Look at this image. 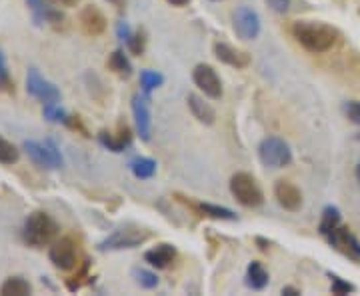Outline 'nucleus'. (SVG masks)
Wrapping results in <instances>:
<instances>
[{"mask_svg": "<svg viewBox=\"0 0 360 296\" xmlns=\"http://www.w3.org/2000/svg\"><path fill=\"white\" fill-rule=\"evenodd\" d=\"M292 37L304 51L322 54L335 49L340 42L342 34L333 25L319 22V20H298L292 25Z\"/></svg>", "mask_w": 360, "mask_h": 296, "instance_id": "obj_1", "label": "nucleus"}, {"mask_svg": "<svg viewBox=\"0 0 360 296\" xmlns=\"http://www.w3.org/2000/svg\"><path fill=\"white\" fill-rule=\"evenodd\" d=\"M56 234H58V224L44 210H34L25 220L22 238H25L26 245L32 246V248H42V246L52 245Z\"/></svg>", "mask_w": 360, "mask_h": 296, "instance_id": "obj_2", "label": "nucleus"}, {"mask_svg": "<svg viewBox=\"0 0 360 296\" xmlns=\"http://www.w3.org/2000/svg\"><path fill=\"white\" fill-rule=\"evenodd\" d=\"M231 193L238 205L257 208L264 202V193L257 179L248 172H236L231 179Z\"/></svg>", "mask_w": 360, "mask_h": 296, "instance_id": "obj_3", "label": "nucleus"}, {"mask_svg": "<svg viewBox=\"0 0 360 296\" xmlns=\"http://www.w3.org/2000/svg\"><path fill=\"white\" fill-rule=\"evenodd\" d=\"M150 238V232L136 224H127L120 226L118 231L108 234L103 243L98 245V250H124V248H136V246L144 245Z\"/></svg>", "mask_w": 360, "mask_h": 296, "instance_id": "obj_4", "label": "nucleus"}, {"mask_svg": "<svg viewBox=\"0 0 360 296\" xmlns=\"http://www.w3.org/2000/svg\"><path fill=\"white\" fill-rule=\"evenodd\" d=\"M258 158L264 167L284 168L292 162V150L283 139L269 136L258 144Z\"/></svg>", "mask_w": 360, "mask_h": 296, "instance_id": "obj_5", "label": "nucleus"}, {"mask_svg": "<svg viewBox=\"0 0 360 296\" xmlns=\"http://www.w3.org/2000/svg\"><path fill=\"white\" fill-rule=\"evenodd\" d=\"M28 158L37 165V167L56 170L63 167V155L60 150L54 146V142H39V141H26L22 144Z\"/></svg>", "mask_w": 360, "mask_h": 296, "instance_id": "obj_6", "label": "nucleus"}, {"mask_svg": "<svg viewBox=\"0 0 360 296\" xmlns=\"http://www.w3.org/2000/svg\"><path fill=\"white\" fill-rule=\"evenodd\" d=\"M26 92L37 98L42 104L58 103L60 101V91L56 84H52L51 80L40 75L37 68H28V75H26Z\"/></svg>", "mask_w": 360, "mask_h": 296, "instance_id": "obj_7", "label": "nucleus"}, {"mask_svg": "<svg viewBox=\"0 0 360 296\" xmlns=\"http://www.w3.org/2000/svg\"><path fill=\"white\" fill-rule=\"evenodd\" d=\"M49 258L51 262L60 269V271H72L78 264V248L77 243L70 236H63L56 243H52L51 250H49Z\"/></svg>", "mask_w": 360, "mask_h": 296, "instance_id": "obj_8", "label": "nucleus"}, {"mask_svg": "<svg viewBox=\"0 0 360 296\" xmlns=\"http://www.w3.org/2000/svg\"><path fill=\"white\" fill-rule=\"evenodd\" d=\"M132 115H134V124L139 130V136L142 141H150L153 134V116H150V94H136L132 98Z\"/></svg>", "mask_w": 360, "mask_h": 296, "instance_id": "obj_9", "label": "nucleus"}, {"mask_svg": "<svg viewBox=\"0 0 360 296\" xmlns=\"http://www.w3.org/2000/svg\"><path fill=\"white\" fill-rule=\"evenodd\" d=\"M236 37L243 40H255L260 34V16L248 6H240L232 16Z\"/></svg>", "mask_w": 360, "mask_h": 296, "instance_id": "obj_10", "label": "nucleus"}, {"mask_svg": "<svg viewBox=\"0 0 360 296\" xmlns=\"http://www.w3.org/2000/svg\"><path fill=\"white\" fill-rule=\"evenodd\" d=\"M194 84L205 92L208 98L219 101L222 96V82H220L219 72L210 65H196L193 70Z\"/></svg>", "mask_w": 360, "mask_h": 296, "instance_id": "obj_11", "label": "nucleus"}, {"mask_svg": "<svg viewBox=\"0 0 360 296\" xmlns=\"http://www.w3.org/2000/svg\"><path fill=\"white\" fill-rule=\"evenodd\" d=\"M326 238H328V243L335 246L336 250H340L342 255H347V257H350L352 260H360L359 238L350 232L348 226H338V229H335Z\"/></svg>", "mask_w": 360, "mask_h": 296, "instance_id": "obj_12", "label": "nucleus"}, {"mask_svg": "<svg viewBox=\"0 0 360 296\" xmlns=\"http://www.w3.org/2000/svg\"><path fill=\"white\" fill-rule=\"evenodd\" d=\"M78 22H80V28L86 37H101L106 30V16L94 4H89L80 11Z\"/></svg>", "mask_w": 360, "mask_h": 296, "instance_id": "obj_13", "label": "nucleus"}, {"mask_svg": "<svg viewBox=\"0 0 360 296\" xmlns=\"http://www.w3.org/2000/svg\"><path fill=\"white\" fill-rule=\"evenodd\" d=\"M274 198L284 210H290V212L300 210L302 206V193L295 182L290 181H278L274 184Z\"/></svg>", "mask_w": 360, "mask_h": 296, "instance_id": "obj_14", "label": "nucleus"}, {"mask_svg": "<svg viewBox=\"0 0 360 296\" xmlns=\"http://www.w3.org/2000/svg\"><path fill=\"white\" fill-rule=\"evenodd\" d=\"M98 141H101L104 148H108L112 153H122L124 148H129L130 142H132V132H130L129 124L120 122L115 134L108 132V130H101L98 132Z\"/></svg>", "mask_w": 360, "mask_h": 296, "instance_id": "obj_15", "label": "nucleus"}, {"mask_svg": "<svg viewBox=\"0 0 360 296\" xmlns=\"http://www.w3.org/2000/svg\"><path fill=\"white\" fill-rule=\"evenodd\" d=\"M214 56L219 58L220 63L232 66V68H246L250 65V54L232 46L229 42H217L214 44Z\"/></svg>", "mask_w": 360, "mask_h": 296, "instance_id": "obj_16", "label": "nucleus"}, {"mask_svg": "<svg viewBox=\"0 0 360 296\" xmlns=\"http://www.w3.org/2000/svg\"><path fill=\"white\" fill-rule=\"evenodd\" d=\"M179 200H182L186 206H191L194 212H198L200 217H208V219L214 220H236V214L226 206L210 205V202H193L191 198L186 200L184 196H179Z\"/></svg>", "mask_w": 360, "mask_h": 296, "instance_id": "obj_17", "label": "nucleus"}, {"mask_svg": "<svg viewBox=\"0 0 360 296\" xmlns=\"http://www.w3.org/2000/svg\"><path fill=\"white\" fill-rule=\"evenodd\" d=\"M174 258H176V248H174V245H168V243H160L155 248L144 252V260L155 269H168L174 262Z\"/></svg>", "mask_w": 360, "mask_h": 296, "instance_id": "obj_18", "label": "nucleus"}, {"mask_svg": "<svg viewBox=\"0 0 360 296\" xmlns=\"http://www.w3.org/2000/svg\"><path fill=\"white\" fill-rule=\"evenodd\" d=\"M186 103H188V108H191V112H193V116L198 122H202L206 127H212L217 122V110L206 103L202 96L191 92L188 98H186Z\"/></svg>", "mask_w": 360, "mask_h": 296, "instance_id": "obj_19", "label": "nucleus"}, {"mask_svg": "<svg viewBox=\"0 0 360 296\" xmlns=\"http://www.w3.org/2000/svg\"><path fill=\"white\" fill-rule=\"evenodd\" d=\"M246 284L255 290H262L269 284V272L262 266V262L252 260L246 269Z\"/></svg>", "mask_w": 360, "mask_h": 296, "instance_id": "obj_20", "label": "nucleus"}, {"mask_svg": "<svg viewBox=\"0 0 360 296\" xmlns=\"http://www.w3.org/2000/svg\"><path fill=\"white\" fill-rule=\"evenodd\" d=\"M30 292H32V286L22 276H11L0 286L2 296H28Z\"/></svg>", "mask_w": 360, "mask_h": 296, "instance_id": "obj_21", "label": "nucleus"}, {"mask_svg": "<svg viewBox=\"0 0 360 296\" xmlns=\"http://www.w3.org/2000/svg\"><path fill=\"white\" fill-rule=\"evenodd\" d=\"M108 68L115 72L116 77L120 78H129L130 75H132V65H130V60L127 58V54H124V51L122 49H118V51H115L110 56H108Z\"/></svg>", "mask_w": 360, "mask_h": 296, "instance_id": "obj_22", "label": "nucleus"}, {"mask_svg": "<svg viewBox=\"0 0 360 296\" xmlns=\"http://www.w3.org/2000/svg\"><path fill=\"white\" fill-rule=\"evenodd\" d=\"M338 226H340V210L333 205L324 206L321 224H319V232H321L322 236H328Z\"/></svg>", "mask_w": 360, "mask_h": 296, "instance_id": "obj_23", "label": "nucleus"}, {"mask_svg": "<svg viewBox=\"0 0 360 296\" xmlns=\"http://www.w3.org/2000/svg\"><path fill=\"white\" fill-rule=\"evenodd\" d=\"M130 170L136 179L141 181H148L156 174V160L153 158H146V156H139L130 162Z\"/></svg>", "mask_w": 360, "mask_h": 296, "instance_id": "obj_24", "label": "nucleus"}, {"mask_svg": "<svg viewBox=\"0 0 360 296\" xmlns=\"http://www.w3.org/2000/svg\"><path fill=\"white\" fill-rule=\"evenodd\" d=\"M165 77L156 70H141V89L144 94H150L158 86H162Z\"/></svg>", "mask_w": 360, "mask_h": 296, "instance_id": "obj_25", "label": "nucleus"}, {"mask_svg": "<svg viewBox=\"0 0 360 296\" xmlns=\"http://www.w3.org/2000/svg\"><path fill=\"white\" fill-rule=\"evenodd\" d=\"M124 44H127V49H129L134 56H142L144 51H146V34H144V30H134Z\"/></svg>", "mask_w": 360, "mask_h": 296, "instance_id": "obj_26", "label": "nucleus"}, {"mask_svg": "<svg viewBox=\"0 0 360 296\" xmlns=\"http://www.w3.org/2000/svg\"><path fill=\"white\" fill-rule=\"evenodd\" d=\"M18 148L14 146L13 142H8L6 139H2L0 136V162L2 165H14L16 160H18Z\"/></svg>", "mask_w": 360, "mask_h": 296, "instance_id": "obj_27", "label": "nucleus"}, {"mask_svg": "<svg viewBox=\"0 0 360 296\" xmlns=\"http://www.w3.org/2000/svg\"><path fill=\"white\" fill-rule=\"evenodd\" d=\"M132 276L134 281L141 284L142 288H156L158 286V276H156L153 271H146V269H134L132 271Z\"/></svg>", "mask_w": 360, "mask_h": 296, "instance_id": "obj_28", "label": "nucleus"}, {"mask_svg": "<svg viewBox=\"0 0 360 296\" xmlns=\"http://www.w3.org/2000/svg\"><path fill=\"white\" fill-rule=\"evenodd\" d=\"M42 115H44V118H46L49 122H56V124H65L66 118H68V115H66L65 110H63V108H60L56 103L44 104Z\"/></svg>", "mask_w": 360, "mask_h": 296, "instance_id": "obj_29", "label": "nucleus"}, {"mask_svg": "<svg viewBox=\"0 0 360 296\" xmlns=\"http://www.w3.org/2000/svg\"><path fill=\"white\" fill-rule=\"evenodd\" d=\"M0 91L4 92H14V84L11 80V75H8V66H6V56L0 49Z\"/></svg>", "mask_w": 360, "mask_h": 296, "instance_id": "obj_30", "label": "nucleus"}, {"mask_svg": "<svg viewBox=\"0 0 360 296\" xmlns=\"http://www.w3.org/2000/svg\"><path fill=\"white\" fill-rule=\"evenodd\" d=\"M328 276H330V281H333V286H330L333 295L342 296V295H350V292H354V290H356V286H354V284L342 281L340 276H336V274H328Z\"/></svg>", "mask_w": 360, "mask_h": 296, "instance_id": "obj_31", "label": "nucleus"}, {"mask_svg": "<svg viewBox=\"0 0 360 296\" xmlns=\"http://www.w3.org/2000/svg\"><path fill=\"white\" fill-rule=\"evenodd\" d=\"M342 110H345V115L350 122L360 124V101H348L342 106Z\"/></svg>", "mask_w": 360, "mask_h": 296, "instance_id": "obj_32", "label": "nucleus"}, {"mask_svg": "<svg viewBox=\"0 0 360 296\" xmlns=\"http://www.w3.org/2000/svg\"><path fill=\"white\" fill-rule=\"evenodd\" d=\"M65 124L68 127V129L78 130V132H80L82 136H90L89 130H86V127H84V124H82V120H80V116H68Z\"/></svg>", "mask_w": 360, "mask_h": 296, "instance_id": "obj_33", "label": "nucleus"}, {"mask_svg": "<svg viewBox=\"0 0 360 296\" xmlns=\"http://www.w3.org/2000/svg\"><path fill=\"white\" fill-rule=\"evenodd\" d=\"M266 4L274 13H286L290 6V0H266Z\"/></svg>", "mask_w": 360, "mask_h": 296, "instance_id": "obj_34", "label": "nucleus"}, {"mask_svg": "<svg viewBox=\"0 0 360 296\" xmlns=\"http://www.w3.org/2000/svg\"><path fill=\"white\" fill-rule=\"evenodd\" d=\"M116 34H118V39L122 40V42H127L130 34H132V30H130V26L127 22H118L116 25Z\"/></svg>", "mask_w": 360, "mask_h": 296, "instance_id": "obj_35", "label": "nucleus"}, {"mask_svg": "<svg viewBox=\"0 0 360 296\" xmlns=\"http://www.w3.org/2000/svg\"><path fill=\"white\" fill-rule=\"evenodd\" d=\"M283 295L284 296H300V288H296V286H284L283 288Z\"/></svg>", "mask_w": 360, "mask_h": 296, "instance_id": "obj_36", "label": "nucleus"}, {"mask_svg": "<svg viewBox=\"0 0 360 296\" xmlns=\"http://www.w3.org/2000/svg\"><path fill=\"white\" fill-rule=\"evenodd\" d=\"M106 2H110V4L115 6L116 11H120V13H122V11L127 8V0H106Z\"/></svg>", "mask_w": 360, "mask_h": 296, "instance_id": "obj_37", "label": "nucleus"}, {"mask_svg": "<svg viewBox=\"0 0 360 296\" xmlns=\"http://www.w3.org/2000/svg\"><path fill=\"white\" fill-rule=\"evenodd\" d=\"M167 2H170L172 6H186L191 0H167Z\"/></svg>", "mask_w": 360, "mask_h": 296, "instance_id": "obj_38", "label": "nucleus"}, {"mask_svg": "<svg viewBox=\"0 0 360 296\" xmlns=\"http://www.w3.org/2000/svg\"><path fill=\"white\" fill-rule=\"evenodd\" d=\"M257 243H258V245H260V250H269L270 243H266L264 238H257Z\"/></svg>", "mask_w": 360, "mask_h": 296, "instance_id": "obj_39", "label": "nucleus"}, {"mask_svg": "<svg viewBox=\"0 0 360 296\" xmlns=\"http://www.w3.org/2000/svg\"><path fill=\"white\" fill-rule=\"evenodd\" d=\"M56 2H60V4H65V6H77L78 0H56Z\"/></svg>", "mask_w": 360, "mask_h": 296, "instance_id": "obj_40", "label": "nucleus"}, {"mask_svg": "<svg viewBox=\"0 0 360 296\" xmlns=\"http://www.w3.org/2000/svg\"><path fill=\"white\" fill-rule=\"evenodd\" d=\"M354 174H356V181H359V184H360V162L356 165V170H354Z\"/></svg>", "mask_w": 360, "mask_h": 296, "instance_id": "obj_41", "label": "nucleus"}, {"mask_svg": "<svg viewBox=\"0 0 360 296\" xmlns=\"http://www.w3.org/2000/svg\"><path fill=\"white\" fill-rule=\"evenodd\" d=\"M359 14H360V8H359Z\"/></svg>", "mask_w": 360, "mask_h": 296, "instance_id": "obj_42", "label": "nucleus"}]
</instances>
